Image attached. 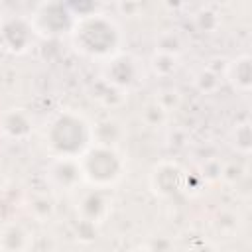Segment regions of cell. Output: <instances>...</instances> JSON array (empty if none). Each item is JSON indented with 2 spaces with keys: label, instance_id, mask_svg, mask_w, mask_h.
I'll use <instances>...</instances> for the list:
<instances>
[{
  "label": "cell",
  "instance_id": "cell-9",
  "mask_svg": "<svg viewBox=\"0 0 252 252\" xmlns=\"http://www.w3.org/2000/svg\"><path fill=\"white\" fill-rule=\"evenodd\" d=\"M47 179L53 187L63 189V191H71L77 185L85 183L81 167H79V159H69V158L51 159L47 167Z\"/></svg>",
  "mask_w": 252,
  "mask_h": 252
},
{
  "label": "cell",
  "instance_id": "cell-2",
  "mask_svg": "<svg viewBox=\"0 0 252 252\" xmlns=\"http://www.w3.org/2000/svg\"><path fill=\"white\" fill-rule=\"evenodd\" d=\"M93 126L77 112L63 110L45 128V148L51 159H79L93 146Z\"/></svg>",
  "mask_w": 252,
  "mask_h": 252
},
{
  "label": "cell",
  "instance_id": "cell-1",
  "mask_svg": "<svg viewBox=\"0 0 252 252\" xmlns=\"http://www.w3.org/2000/svg\"><path fill=\"white\" fill-rule=\"evenodd\" d=\"M73 45L91 59L108 61L122 49V32L106 14H83L71 30Z\"/></svg>",
  "mask_w": 252,
  "mask_h": 252
},
{
  "label": "cell",
  "instance_id": "cell-13",
  "mask_svg": "<svg viewBox=\"0 0 252 252\" xmlns=\"http://www.w3.org/2000/svg\"><path fill=\"white\" fill-rule=\"evenodd\" d=\"M152 69L156 75H161V77H167L171 75L175 69H177V55H169V53H161V51H156V55L152 57Z\"/></svg>",
  "mask_w": 252,
  "mask_h": 252
},
{
  "label": "cell",
  "instance_id": "cell-10",
  "mask_svg": "<svg viewBox=\"0 0 252 252\" xmlns=\"http://www.w3.org/2000/svg\"><path fill=\"white\" fill-rule=\"evenodd\" d=\"M32 134V116L24 108H8L0 114V136L22 142Z\"/></svg>",
  "mask_w": 252,
  "mask_h": 252
},
{
  "label": "cell",
  "instance_id": "cell-17",
  "mask_svg": "<svg viewBox=\"0 0 252 252\" xmlns=\"http://www.w3.org/2000/svg\"><path fill=\"white\" fill-rule=\"evenodd\" d=\"M142 252H159V250H142Z\"/></svg>",
  "mask_w": 252,
  "mask_h": 252
},
{
  "label": "cell",
  "instance_id": "cell-3",
  "mask_svg": "<svg viewBox=\"0 0 252 252\" xmlns=\"http://www.w3.org/2000/svg\"><path fill=\"white\" fill-rule=\"evenodd\" d=\"M79 167L87 185H91L93 189L106 191L122 179L126 171V159L114 146L93 144L79 158Z\"/></svg>",
  "mask_w": 252,
  "mask_h": 252
},
{
  "label": "cell",
  "instance_id": "cell-7",
  "mask_svg": "<svg viewBox=\"0 0 252 252\" xmlns=\"http://www.w3.org/2000/svg\"><path fill=\"white\" fill-rule=\"evenodd\" d=\"M110 197L106 191L102 189H89L87 193H83L81 201H79V207H77V213L81 215V220L85 224H100L108 215H110Z\"/></svg>",
  "mask_w": 252,
  "mask_h": 252
},
{
  "label": "cell",
  "instance_id": "cell-14",
  "mask_svg": "<svg viewBox=\"0 0 252 252\" xmlns=\"http://www.w3.org/2000/svg\"><path fill=\"white\" fill-rule=\"evenodd\" d=\"M165 116H167V110H165V106H161L158 100L148 102V104L144 106V120H146L150 126L161 124V122L165 120Z\"/></svg>",
  "mask_w": 252,
  "mask_h": 252
},
{
  "label": "cell",
  "instance_id": "cell-8",
  "mask_svg": "<svg viewBox=\"0 0 252 252\" xmlns=\"http://www.w3.org/2000/svg\"><path fill=\"white\" fill-rule=\"evenodd\" d=\"M183 169L175 161H161L154 167L150 175V185L156 195L159 197H171L183 187Z\"/></svg>",
  "mask_w": 252,
  "mask_h": 252
},
{
  "label": "cell",
  "instance_id": "cell-6",
  "mask_svg": "<svg viewBox=\"0 0 252 252\" xmlns=\"http://www.w3.org/2000/svg\"><path fill=\"white\" fill-rule=\"evenodd\" d=\"M35 32L28 18H6L0 24V45L4 51L20 55L33 43Z\"/></svg>",
  "mask_w": 252,
  "mask_h": 252
},
{
  "label": "cell",
  "instance_id": "cell-11",
  "mask_svg": "<svg viewBox=\"0 0 252 252\" xmlns=\"http://www.w3.org/2000/svg\"><path fill=\"white\" fill-rule=\"evenodd\" d=\"M32 246V232L22 222H8L0 228L2 252H28Z\"/></svg>",
  "mask_w": 252,
  "mask_h": 252
},
{
  "label": "cell",
  "instance_id": "cell-15",
  "mask_svg": "<svg viewBox=\"0 0 252 252\" xmlns=\"http://www.w3.org/2000/svg\"><path fill=\"white\" fill-rule=\"evenodd\" d=\"M234 144H236V150L242 152V154H248L250 152V126L248 122H242L236 126L234 130Z\"/></svg>",
  "mask_w": 252,
  "mask_h": 252
},
{
  "label": "cell",
  "instance_id": "cell-12",
  "mask_svg": "<svg viewBox=\"0 0 252 252\" xmlns=\"http://www.w3.org/2000/svg\"><path fill=\"white\" fill-rule=\"evenodd\" d=\"M226 81L240 93H248L250 85H252V71H250V55H240L236 59H232L226 65V73H224Z\"/></svg>",
  "mask_w": 252,
  "mask_h": 252
},
{
  "label": "cell",
  "instance_id": "cell-5",
  "mask_svg": "<svg viewBox=\"0 0 252 252\" xmlns=\"http://www.w3.org/2000/svg\"><path fill=\"white\" fill-rule=\"evenodd\" d=\"M144 69L142 61L134 55H124L122 51L106 61L104 65V83L112 85L118 91H126L142 81Z\"/></svg>",
  "mask_w": 252,
  "mask_h": 252
},
{
  "label": "cell",
  "instance_id": "cell-4",
  "mask_svg": "<svg viewBox=\"0 0 252 252\" xmlns=\"http://www.w3.org/2000/svg\"><path fill=\"white\" fill-rule=\"evenodd\" d=\"M77 18L79 16H75L69 6L59 4V2H49V4L37 6L35 12L32 14V18H28V20H30L35 35L57 37L63 33H71Z\"/></svg>",
  "mask_w": 252,
  "mask_h": 252
},
{
  "label": "cell",
  "instance_id": "cell-16",
  "mask_svg": "<svg viewBox=\"0 0 252 252\" xmlns=\"http://www.w3.org/2000/svg\"><path fill=\"white\" fill-rule=\"evenodd\" d=\"M189 252H215V248H213L209 242L199 240V242H195V244L191 246V250H189Z\"/></svg>",
  "mask_w": 252,
  "mask_h": 252
}]
</instances>
